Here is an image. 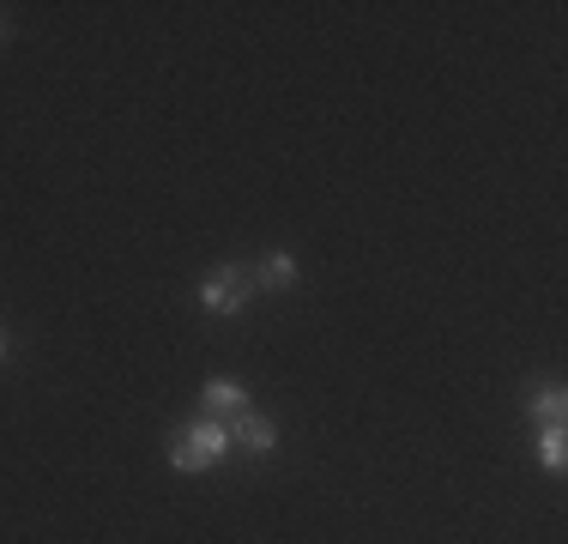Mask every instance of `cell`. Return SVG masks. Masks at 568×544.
I'll return each mask as SVG.
<instances>
[{
  "instance_id": "1",
  "label": "cell",
  "mask_w": 568,
  "mask_h": 544,
  "mask_svg": "<svg viewBox=\"0 0 568 544\" xmlns=\"http://www.w3.org/2000/svg\"><path fill=\"white\" fill-rule=\"evenodd\" d=\"M224 454H230V424H219V417L182 424L170 435V466L175 472H206V466H219Z\"/></svg>"
},
{
  "instance_id": "2",
  "label": "cell",
  "mask_w": 568,
  "mask_h": 544,
  "mask_svg": "<svg viewBox=\"0 0 568 544\" xmlns=\"http://www.w3.org/2000/svg\"><path fill=\"white\" fill-rule=\"evenodd\" d=\"M248 291H254V284L242 279V266H212L206 279H200V309L219 315V321H230V315L248 309Z\"/></svg>"
},
{
  "instance_id": "3",
  "label": "cell",
  "mask_w": 568,
  "mask_h": 544,
  "mask_svg": "<svg viewBox=\"0 0 568 544\" xmlns=\"http://www.w3.org/2000/svg\"><path fill=\"white\" fill-rule=\"evenodd\" d=\"M273 442H278L273 417H261V412H236V417H230V447H242L248 460H266V454H273Z\"/></svg>"
},
{
  "instance_id": "4",
  "label": "cell",
  "mask_w": 568,
  "mask_h": 544,
  "mask_svg": "<svg viewBox=\"0 0 568 544\" xmlns=\"http://www.w3.org/2000/svg\"><path fill=\"white\" fill-rule=\"evenodd\" d=\"M200 400H206V412H212V417H236V412H248V393H242L236 381H206V393H200Z\"/></svg>"
},
{
  "instance_id": "5",
  "label": "cell",
  "mask_w": 568,
  "mask_h": 544,
  "mask_svg": "<svg viewBox=\"0 0 568 544\" xmlns=\"http://www.w3.org/2000/svg\"><path fill=\"white\" fill-rule=\"evenodd\" d=\"M261 284L266 291H284V284H296V254H284V249H273L261 261Z\"/></svg>"
},
{
  "instance_id": "6",
  "label": "cell",
  "mask_w": 568,
  "mask_h": 544,
  "mask_svg": "<svg viewBox=\"0 0 568 544\" xmlns=\"http://www.w3.org/2000/svg\"><path fill=\"white\" fill-rule=\"evenodd\" d=\"M538 460H545V472H562L568 466V435H562V424H545V435H538Z\"/></svg>"
},
{
  "instance_id": "7",
  "label": "cell",
  "mask_w": 568,
  "mask_h": 544,
  "mask_svg": "<svg viewBox=\"0 0 568 544\" xmlns=\"http://www.w3.org/2000/svg\"><path fill=\"white\" fill-rule=\"evenodd\" d=\"M532 417L562 424V417H568V393H562V387H538V393H532Z\"/></svg>"
},
{
  "instance_id": "8",
  "label": "cell",
  "mask_w": 568,
  "mask_h": 544,
  "mask_svg": "<svg viewBox=\"0 0 568 544\" xmlns=\"http://www.w3.org/2000/svg\"><path fill=\"white\" fill-rule=\"evenodd\" d=\"M7 351H12V339H7V326H0V363H7Z\"/></svg>"
},
{
  "instance_id": "9",
  "label": "cell",
  "mask_w": 568,
  "mask_h": 544,
  "mask_svg": "<svg viewBox=\"0 0 568 544\" xmlns=\"http://www.w3.org/2000/svg\"><path fill=\"white\" fill-rule=\"evenodd\" d=\"M0 43H7V19H0Z\"/></svg>"
}]
</instances>
